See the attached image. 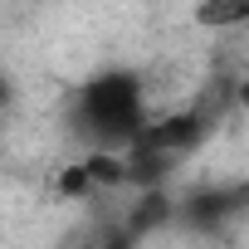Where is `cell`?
Masks as SVG:
<instances>
[{
	"mask_svg": "<svg viewBox=\"0 0 249 249\" xmlns=\"http://www.w3.org/2000/svg\"><path fill=\"white\" fill-rule=\"evenodd\" d=\"M147 122L152 107L137 69H98L69 93V127L83 152H127Z\"/></svg>",
	"mask_w": 249,
	"mask_h": 249,
	"instance_id": "6da1fadb",
	"label": "cell"
},
{
	"mask_svg": "<svg viewBox=\"0 0 249 249\" xmlns=\"http://www.w3.org/2000/svg\"><path fill=\"white\" fill-rule=\"evenodd\" d=\"M220 127V103H210V98H196V103H186V107H176V112H152V122L137 132V152H152V157H161V161H171V166H181L191 152H200L205 142H210V132Z\"/></svg>",
	"mask_w": 249,
	"mask_h": 249,
	"instance_id": "7a4b0ae2",
	"label": "cell"
},
{
	"mask_svg": "<svg viewBox=\"0 0 249 249\" xmlns=\"http://www.w3.org/2000/svg\"><path fill=\"white\" fill-rule=\"evenodd\" d=\"M239 210H249L244 181H234V186H196V191H186V196L176 200V220H181L186 230H196V234L225 230Z\"/></svg>",
	"mask_w": 249,
	"mask_h": 249,
	"instance_id": "3957f363",
	"label": "cell"
},
{
	"mask_svg": "<svg viewBox=\"0 0 249 249\" xmlns=\"http://www.w3.org/2000/svg\"><path fill=\"white\" fill-rule=\"evenodd\" d=\"M176 220V200H171V191L166 186H157V191H142V200L122 215V225H127L137 239H147V234H157V230H166Z\"/></svg>",
	"mask_w": 249,
	"mask_h": 249,
	"instance_id": "277c9868",
	"label": "cell"
},
{
	"mask_svg": "<svg viewBox=\"0 0 249 249\" xmlns=\"http://www.w3.org/2000/svg\"><path fill=\"white\" fill-rule=\"evenodd\" d=\"M191 20L210 35H234V30H249V0H196Z\"/></svg>",
	"mask_w": 249,
	"mask_h": 249,
	"instance_id": "5b68a950",
	"label": "cell"
},
{
	"mask_svg": "<svg viewBox=\"0 0 249 249\" xmlns=\"http://www.w3.org/2000/svg\"><path fill=\"white\" fill-rule=\"evenodd\" d=\"M93 191H98V186H93V176H88V166H83V157L54 171V196H64V200H88Z\"/></svg>",
	"mask_w": 249,
	"mask_h": 249,
	"instance_id": "8992f818",
	"label": "cell"
},
{
	"mask_svg": "<svg viewBox=\"0 0 249 249\" xmlns=\"http://www.w3.org/2000/svg\"><path fill=\"white\" fill-rule=\"evenodd\" d=\"M234 103H239V107L249 112V69H244V73L234 78Z\"/></svg>",
	"mask_w": 249,
	"mask_h": 249,
	"instance_id": "52a82bcc",
	"label": "cell"
},
{
	"mask_svg": "<svg viewBox=\"0 0 249 249\" xmlns=\"http://www.w3.org/2000/svg\"><path fill=\"white\" fill-rule=\"evenodd\" d=\"M10 103H15V83L0 73V117H5V107H10Z\"/></svg>",
	"mask_w": 249,
	"mask_h": 249,
	"instance_id": "ba28073f",
	"label": "cell"
},
{
	"mask_svg": "<svg viewBox=\"0 0 249 249\" xmlns=\"http://www.w3.org/2000/svg\"><path fill=\"white\" fill-rule=\"evenodd\" d=\"M83 249H93V244H83Z\"/></svg>",
	"mask_w": 249,
	"mask_h": 249,
	"instance_id": "9c48e42d",
	"label": "cell"
},
{
	"mask_svg": "<svg viewBox=\"0 0 249 249\" xmlns=\"http://www.w3.org/2000/svg\"><path fill=\"white\" fill-rule=\"evenodd\" d=\"M244 191H249V181H244Z\"/></svg>",
	"mask_w": 249,
	"mask_h": 249,
	"instance_id": "30bf717a",
	"label": "cell"
}]
</instances>
